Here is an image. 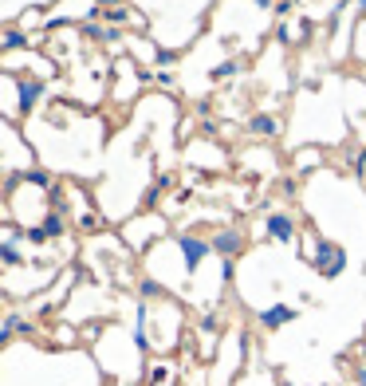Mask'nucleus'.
Listing matches in <instances>:
<instances>
[{
  "mask_svg": "<svg viewBox=\"0 0 366 386\" xmlns=\"http://www.w3.org/2000/svg\"><path fill=\"white\" fill-rule=\"evenodd\" d=\"M264 233H268V240H276V245H292V240L299 237V225H296L292 213L276 209V213H268L264 217Z\"/></svg>",
  "mask_w": 366,
  "mask_h": 386,
  "instance_id": "20e7f679",
  "label": "nucleus"
},
{
  "mask_svg": "<svg viewBox=\"0 0 366 386\" xmlns=\"http://www.w3.org/2000/svg\"><path fill=\"white\" fill-rule=\"evenodd\" d=\"M209 240H213V252H217L221 260H237L240 252H244V245H248V237L240 233L237 225H221Z\"/></svg>",
  "mask_w": 366,
  "mask_h": 386,
  "instance_id": "7ed1b4c3",
  "label": "nucleus"
},
{
  "mask_svg": "<svg viewBox=\"0 0 366 386\" xmlns=\"http://www.w3.org/2000/svg\"><path fill=\"white\" fill-rule=\"evenodd\" d=\"M24 323H28V319H24V316H16V311H8V316H4V323H0V339H4V343H12V339H16V335H24Z\"/></svg>",
  "mask_w": 366,
  "mask_h": 386,
  "instance_id": "1a4fd4ad",
  "label": "nucleus"
},
{
  "mask_svg": "<svg viewBox=\"0 0 366 386\" xmlns=\"http://www.w3.org/2000/svg\"><path fill=\"white\" fill-rule=\"evenodd\" d=\"M307 260H311V268L323 280H335L346 272V248L335 245V240H323V237L307 240Z\"/></svg>",
  "mask_w": 366,
  "mask_h": 386,
  "instance_id": "f257e3e1",
  "label": "nucleus"
},
{
  "mask_svg": "<svg viewBox=\"0 0 366 386\" xmlns=\"http://www.w3.org/2000/svg\"><path fill=\"white\" fill-rule=\"evenodd\" d=\"M146 382H150V386H166V382H169V366H166V363L150 366V371H146Z\"/></svg>",
  "mask_w": 366,
  "mask_h": 386,
  "instance_id": "f3484780",
  "label": "nucleus"
},
{
  "mask_svg": "<svg viewBox=\"0 0 366 386\" xmlns=\"http://www.w3.org/2000/svg\"><path fill=\"white\" fill-rule=\"evenodd\" d=\"M24 240H28V245H48V233H44V225H36V229L24 233Z\"/></svg>",
  "mask_w": 366,
  "mask_h": 386,
  "instance_id": "a211bd4d",
  "label": "nucleus"
},
{
  "mask_svg": "<svg viewBox=\"0 0 366 386\" xmlns=\"http://www.w3.org/2000/svg\"><path fill=\"white\" fill-rule=\"evenodd\" d=\"M272 4H276V0H256V8H272Z\"/></svg>",
  "mask_w": 366,
  "mask_h": 386,
  "instance_id": "4be33fe9",
  "label": "nucleus"
},
{
  "mask_svg": "<svg viewBox=\"0 0 366 386\" xmlns=\"http://www.w3.org/2000/svg\"><path fill=\"white\" fill-rule=\"evenodd\" d=\"M358 12H366V0H358Z\"/></svg>",
  "mask_w": 366,
  "mask_h": 386,
  "instance_id": "5701e85b",
  "label": "nucleus"
},
{
  "mask_svg": "<svg viewBox=\"0 0 366 386\" xmlns=\"http://www.w3.org/2000/svg\"><path fill=\"white\" fill-rule=\"evenodd\" d=\"M115 4H119V0H95V8H103V12H107V8H115Z\"/></svg>",
  "mask_w": 366,
  "mask_h": 386,
  "instance_id": "412c9836",
  "label": "nucleus"
},
{
  "mask_svg": "<svg viewBox=\"0 0 366 386\" xmlns=\"http://www.w3.org/2000/svg\"><path fill=\"white\" fill-rule=\"evenodd\" d=\"M158 83L162 87H174V71H158Z\"/></svg>",
  "mask_w": 366,
  "mask_h": 386,
  "instance_id": "aec40b11",
  "label": "nucleus"
},
{
  "mask_svg": "<svg viewBox=\"0 0 366 386\" xmlns=\"http://www.w3.org/2000/svg\"><path fill=\"white\" fill-rule=\"evenodd\" d=\"M280 119L276 115H268V110H260V115H252V119H248V134H260V139H276L280 134Z\"/></svg>",
  "mask_w": 366,
  "mask_h": 386,
  "instance_id": "0eeeda50",
  "label": "nucleus"
},
{
  "mask_svg": "<svg viewBox=\"0 0 366 386\" xmlns=\"http://www.w3.org/2000/svg\"><path fill=\"white\" fill-rule=\"evenodd\" d=\"M233 272H237V260H221V280H233Z\"/></svg>",
  "mask_w": 366,
  "mask_h": 386,
  "instance_id": "6ab92c4d",
  "label": "nucleus"
},
{
  "mask_svg": "<svg viewBox=\"0 0 366 386\" xmlns=\"http://www.w3.org/2000/svg\"><path fill=\"white\" fill-rule=\"evenodd\" d=\"M44 91H48V79H16V115H32L36 110V103L44 99Z\"/></svg>",
  "mask_w": 366,
  "mask_h": 386,
  "instance_id": "39448f33",
  "label": "nucleus"
},
{
  "mask_svg": "<svg viewBox=\"0 0 366 386\" xmlns=\"http://www.w3.org/2000/svg\"><path fill=\"white\" fill-rule=\"evenodd\" d=\"M138 296H142V304H150V300H162V296H166V288H162L158 280H142V284H138Z\"/></svg>",
  "mask_w": 366,
  "mask_h": 386,
  "instance_id": "4468645a",
  "label": "nucleus"
},
{
  "mask_svg": "<svg viewBox=\"0 0 366 386\" xmlns=\"http://www.w3.org/2000/svg\"><path fill=\"white\" fill-rule=\"evenodd\" d=\"M44 233H48V240L63 237V233H67V221H63V213H48V217H44Z\"/></svg>",
  "mask_w": 366,
  "mask_h": 386,
  "instance_id": "f8f14e48",
  "label": "nucleus"
},
{
  "mask_svg": "<svg viewBox=\"0 0 366 386\" xmlns=\"http://www.w3.org/2000/svg\"><path fill=\"white\" fill-rule=\"evenodd\" d=\"M24 181H28V186H40V189H55V186H51V174H48V169H40V166L24 169Z\"/></svg>",
  "mask_w": 366,
  "mask_h": 386,
  "instance_id": "2eb2a0df",
  "label": "nucleus"
},
{
  "mask_svg": "<svg viewBox=\"0 0 366 386\" xmlns=\"http://www.w3.org/2000/svg\"><path fill=\"white\" fill-rule=\"evenodd\" d=\"M0 260H4V268H20L24 264L20 245H16V240H4V245H0Z\"/></svg>",
  "mask_w": 366,
  "mask_h": 386,
  "instance_id": "9d476101",
  "label": "nucleus"
},
{
  "mask_svg": "<svg viewBox=\"0 0 366 386\" xmlns=\"http://www.w3.org/2000/svg\"><path fill=\"white\" fill-rule=\"evenodd\" d=\"M20 48H32V40L24 36L20 28H12V24H8V28L0 32V51L8 56V51H20Z\"/></svg>",
  "mask_w": 366,
  "mask_h": 386,
  "instance_id": "6e6552de",
  "label": "nucleus"
},
{
  "mask_svg": "<svg viewBox=\"0 0 366 386\" xmlns=\"http://www.w3.org/2000/svg\"><path fill=\"white\" fill-rule=\"evenodd\" d=\"M154 63H158V71H169L174 63H178V51H174V48H158V51H154Z\"/></svg>",
  "mask_w": 366,
  "mask_h": 386,
  "instance_id": "dca6fc26",
  "label": "nucleus"
},
{
  "mask_svg": "<svg viewBox=\"0 0 366 386\" xmlns=\"http://www.w3.org/2000/svg\"><path fill=\"white\" fill-rule=\"evenodd\" d=\"M233 75H240V63L237 60H225V63H217V67L209 71V79H217V83L233 79Z\"/></svg>",
  "mask_w": 366,
  "mask_h": 386,
  "instance_id": "ddd939ff",
  "label": "nucleus"
},
{
  "mask_svg": "<svg viewBox=\"0 0 366 386\" xmlns=\"http://www.w3.org/2000/svg\"><path fill=\"white\" fill-rule=\"evenodd\" d=\"M174 245L181 248V260H185V272L193 276L201 264H205V257L213 252V240L209 237H197V233H178L174 237Z\"/></svg>",
  "mask_w": 366,
  "mask_h": 386,
  "instance_id": "f03ea898",
  "label": "nucleus"
},
{
  "mask_svg": "<svg viewBox=\"0 0 366 386\" xmlns=\"http://www.w3.org/2000/svg\"><path fill=\"white\" fill-rule=\"evenodd\" d=\"M296 319V307H287V304H272V307H264L256 316V323L264 327V331H280L284 323H292Z\"/></svg>",
  "mask_w": 366,
  "mask_h": 386,
  "instance_id": "423d86ee",
  "label": "nucleus"
},
{
  "mask_svg": "<svg viewBox=\"0 0 366 386\" xmlns=\"http://www.w3.org/2000/svg\"><path fill=\"white\" fill-rule=\"evenodd\" d=\"M130 16H134V12H130L126 4H115V8L103 12V20H107L110 28H122V24H130Z\"/></svg>",
  "mask_w": 366,
  "mask_h": 386,
  "instance_id": "9b49d317",
  "label": "nucleus"
}]
</instances>
